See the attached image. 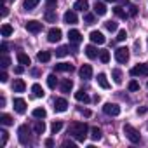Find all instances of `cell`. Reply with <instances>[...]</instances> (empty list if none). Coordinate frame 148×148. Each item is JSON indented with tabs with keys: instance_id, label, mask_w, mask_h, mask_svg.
I'll list each match as a JSON object with an SVG mask.
<instances>
[{
	"instance_id": "cell-1",
	"label": "cell",
	"mask_w": 148,
	"mask_h": 148,
	"mask_svg": "<svg viewBox=\"0 0 148 148\" xmlns=\"http://www.w3.org/2000/svg\"><path fill=\"white\" fill-rule=\"evenodd\" d=\"M87 132H89V127H87V124H86V122H73V124H71V127H70V134L75 138L77 141H80V143H84V141H86Z\"/></svg>"
},
{
	"instance_id": "cell-2",
	"label": "cell",
	"mask_w": 148,
	"mask_h": 148,
	"mask_svg": "<svg viewBox=\"0 0 148 148\" xmlns=\"http://www.w3.org/2000/svg\"><path fill=\"white\" fill-rule=\"evenodd\" d=\"M18 138H19V143H21L23 146H26V145H32V138H30V127H28L26 124L19 125V129H18Z\"/></svg>"
},
{
	"instance_id": "cell-3",
	"label": "cell",
	"mask_w": 148,
	"mask_h": 148,
	"mask_svg": "<svg viewBox=\"0 0 148 148\" xmlns=\"http://www.w3.org/2000/svg\"><path fill=\"white\" fill-rule=\"evenodd\" d=\"M124 134H125V138H127L131 143H139V139H141L139 132H138L131 124H125V125H124Z\"/></svg>"
},
{
	"instance_id": "cell-4",
	"label": "cell",
	"mask_w": 148,
	"mask_h": 148,
	"mask_svg": "<svg viewBox=\"0 0 148 148\" xmlns=\"http://www.w3.org/2000/svg\"><path fill=\"white\" fill-rule=\"evenodd\" d=\"M131 75L132 77H148V63H141V64H136L134 68H131Z\"/></svg>"
},
{
	"instance_id": "cell-5",
	"label": "cell",
	"mask_w": 148,
	"mask_h": 148,
	"mask_svg": "<svg viewBox=\"0 0 148 148\" xmlns=\"http://www.w3.org/2000/svg\"><path fill=\"white\" fill-rule=\"evenodd\" d=\"M115 59L119 63H127L129 61V49L127 47H119L115 51Z\"/></svg>"
},
{
	"instance_id": "cell-6",
	"label": "cell",
	"mask_w": 148,
	"mask_h": 148,
	"mask_svg": "<svg viewBox=\"0 0 148 148\" xmlns=\"http://www.w3.org/2000/svg\"><path fill=\"white\" fill-rule=\"evenodd\" d=\"M103 112H105L106 115H112V117H117V115L120 113V106H119L117 103H106V105L103 106Z\"/></svg>"
},
{
	"instance_id": "cell-7",
	"label": "cell",
	"mask_w": 148,
	"mask_h": 148,
	"mask_svg": "<svg viewBox=\"0 0 148 148\" xmlns=\"http://www.w3.org/2000/svg\"><path fill=\"white\" fill-rule=\"evenodd\" d=\"M26 30H28L30 33H38V32H42V23L37 21V19H30V21L26 23Z\"/></svg>"
},
{
	"instance_id": "cell-8",
	"label": "cell",
	"mask_w": 148,
	"mask_h": 148,
	"mask_svg": "<svg viewBox=\"0 0 148 148\" xmlns=\"http://www.w3.org/2000/svg\"><path fill=\"white\" fill-rule=\"evenodd\" d=\"M61 30L59 28H51L49 30V33H47V40L51 42V44H54V42H59L61 40Z\"/></svg>"
},
{
	"instance_id": "cell-9",
	"label": "cell",
	"mask_w": 148,
	"mask_h": 148,
	"mask_svg": "<svg viewBox=\"0 0 148 148\" xmlns=\"http://www.w3.org/2000/svg\"><path fill=\"white\" fill-rule=\"evenodd\" d=\"M89 38H91V42H92V44H98V45H101V44H105V42H106V38H105V35H103L101 32H91Z\"/></svg>"
},
{
	"instance_id": "cell-10",
	"label": "cell",
	"mask_w": 148,
	"mask_h": 148,
	"mask_svg": "<svg viewBox=\"0 0 148 148\" xmlns=\"http://www.w3.org/2000/svg\"><path fill=\"white\" fill-rule=\"evenodd\" d=\"M68 108V101L64 98H56L54 99V110L56 112H66Z\"/></svg>"
},
{
	"instance_id": "cell-11",
	"label": "cell",
	"mask_w": 148,
	"mask_h": 148,
	"mask_svg": "<svg viewBox=\"0 0 148 148\" xmlns=\"http://www.w3.org/2000/svg\"><path fill=\"white\" fill-rule=\"evenodd\" d=\"M63 19H64V23H68V25H75V23L79 21V18H77L75 11H66V12H64V16H63Z\"/></svg>"
},
{
	"instance_id": "cell-12",
	"label": "cell",
	"mask_w": 148,
	"mask_h": 148,
	"mask_svg": "<svg viewBox=\"0 0 148 148\" xmlns=\"http://www.w3.org/2000/svg\"><path fill=\"white\" fill-rule=\"evenodd\" d=\"M14 110H16L18 113H25V112H26V101H25L23 98H16V99H14Z\"/></svg>"
},
{
	"instance_id": "cell-13",
	"label": "cell",
	"mask_w": 148,
	"mask_h": 148,
	"mask_svg": "<svg viewBox=\"0 0 148 148\" xmlns=\"http://www.w3.org/2000/svg\"><path fill=\"white\" fill-rule=\"evenodd\" d=\"M80 77L84 80H89L92 77V68H91V64H82V68H80Z\"/></svg>"
},
{
	"instance_id": "cell-14",
	"label": "cell",
	"mask_w": 148,
	"mask_h": 148,
	"mask_svg": "<svg viewBox=\"0 0 148 148\" xmlns=\"http://www.w3.org/2000/svg\"><path fill=\"white\" fill-rule=\"evenodd\" d=\"M68 38H70L71 44H79V42L82 40V35H80L79 30H70V32H68Z\"/></svg>"
},
{
	"instance_id": "cell-15",
	"label": "cell",
	"mask_w": 148,
	"mask_h": 148,
	"mask_svg": "<svg viewBox=\"0 0 148 148\" xmlns=\"http://www.w3.org/2000/svg\"><path fill=\"white\" fill-rule=\"evenodd\" d=\"M73 9H75V11H80V12H86V11L89 9V2H87V0H77L75 5H73Z\"/></svg>"
},
{
	"instance_id": "cell-16",
	"label": "cell",
	"mask_w": 148,
	"mask_h": 148,
	"mask_svg": "<svg viewBox=\"0 0 148 148\" xmlns=\"http://www.w3.org/2000/svg\"><path fill=\"white\" fill-rule=\"evenodd\" d=\"M44 131H45V124H44V120H42V119L35 120V124H33V132H35V134H44Z\"/></svg>"
},
{
	"instance_id": "cell-17",
	"label": "cell",
	"mask_w": 148,
	"mask_h": 148,
	"mask_svg": "<svg viewBox=\"0 0 148 148\" xmlns=\"http://www.w3.org/2000/svg\"><path fill=\"white\" fill-rule=\"evenodd\" d=\"M25 89H26V84H25L21 79H16L14 84H12V91H14V92H23Z\"/></svg>"
},
{
	"instance_id": "cell-18",
	"label": "cell",
	"mask_w": 148,
	"mask_h": 148,
	"mask_svg": "<svg viewBox=\"0 0 148 148\" xmlns=\"http://www.w3.org/2000/svg\"><path fill=\"white\" fill-rule=\"evenodd\" d=\"M94 14L96 16H105L106 14V5L101 4V2H96L94 4Z\"/></svg>"
},
{
	"instance_id": "cell-19",
	"label": "cell",
	"mask_w": 148,
	"mask_h": 148,
	"mask_svg": "<svg viewBox=\"0 0 148 148\" xmlns=\"http://www.w3.org/2000/svg\"><path fill=\"white\" fill-rule=\"evenodd\" d=\"M71 89H73V82H71L70 79H64V80L61 82V92L68 94V92H70Z\"/></svg>"
},
{
	"instance_id": "cell-20",
	"label": "cell",
	"mask_w": 148,
	"mask_h": 148,
	"mask_svg": "<svg viewBox=\"0 0 148 148\" xmlns=\"http://www.w3.org/2000/svg\"><path fill=\"white\" fill-rule=\"evenodd\" d=\"M38 2H40V0H25V2H23V9L25 11H33L38 5Z\"/></svg>"
},
{
	"instance_id": "cell-21",
	"label": "cell",
	"mask_w": 148,
	"mask_h": 148,
	"mask_svg": "<svg viewBox=\"0 0 148 148\" xmlns=\"http://www.w3.org/2000/svg\"><path fill=\"white\" fill-rule=\"evenodd\" d=\"M86 56H87L89 59H96V58H98V49H96L94 45H87V47H86Z\"/></svg>"
},
{
	"instance_id": "cell-22",
	"label": "cell",
	"mask_w": 148,
	"mask_h": 148,
	"mask_svg": "<svg viewBox=\"0 0 148 148\" xmlns=\"http://www.w3.org/2000/svg\"><path fill=\"white\" fill-rule=\"evenodd\" d=\"M37 59H38L40 63H49V61H51V52H49V51H40V52L37 54Z\"/></svg>"
},
{
	"instance_id": "cell-23",
	"label": "cell",
	"mask_w": 148,
	"mask_h": 148,
	"mask_svg": "<svg viewBox=\"0 0 148 148\" xmlns=\"http://www.w3.org/2000/svg\"><path fill=\"white\" fill-rule=\"evenodd\" d=\"M54 70L56 71H73V64H70V63H59V64L54 66Z\"/></svg>"
},
{
	"instance_id": "cell-24",
	"label": "cell",
	"mask_w": 148,
	"mask_h": 148,
	"mask_svg": "<svg viewBox=\"0 0 148 148\" xmlns=\"http://www.w3.org/2000/svg\"><path fill=\"white\" fill-rule=\"evenodd\" d=\"M32 92H33L35 98H44V94H45L40 84H33V86H32Z\"/></svg>"
},
{
	"instance_id": "cell-25",
	"label": "cell",
	"mask_w": 148,
	"mask_h": 148,
	"mask_svg": "<svg viewBox=\"0 0 148 148\" xmlns=\"http://www.w3.org/2000/svg\"><path fill=\"white\" fill-rule=\"evenodd\" d=\"M75 99L80 101V103H89V101H91V98H89L87 92H84V91H77V92H75Z\"/></svg>"
},
{
	"instance_id": "cell-26",
	"label": "cell",
	"mask_w": 148,
	"mask_h": 148,
	"mask_svg": "<svg viewBox=\"0 0 148 148\" xmlns=\"http://www.w3.org/2000/svg\"><path fill=\"white\" fill-rule=\"evenodd\" d=\"M98 84H99V87H103V89H108V87H110V82L106 80V75H105V73H98Z\"/></svg>"
},
{
	"instance_id": "cell-27",
	"label": "cell",
	"mask_w": 148,
	"mask_h": 148,
	"mask_svg": "<svg viewBox=\"0 0 148 148\" xmlns=\"http://www.w3.org/2000/svg\"><path fill=\"white\" fill-rule=\"evenodd\" d=\"M0 124H2V125H12V124H14V120H12V117H11V115L2 113V115H0Z\"/></svg>"
},
{
	"instance_id": "cell-28",
	"label": "cell",
	"mask_w": 148,
	"mask_h": 148,
	"mask_svg": "<svg viewBox=\"0 0 148 148\" xmlns=\"http://www.w3.org/2000/svg\"><path fill=\"white\" fill-rule=\"evenodd\" d=\"M12 32H14V30H12V26H11V25H7V23H5V25H2V28H0V33H2V37H11V35H12Z\"/></svg>"
},
{
	"instance_id": "cell-29",
	"label": "cell",
	"mask_w": 148,
	"mask_h": 148,
	"mask_svg": "<svg viewBox=\"0 0 148 148\" xmlns=\"http://www.w3.org/2000/svg\"><path fill=\"white\" fill-rule=\"evenodd\" d=\"M18 61L21 63V64H25V66H28L32 61H30V58H28V54H25V52H18Z\"/></svg>"
},
{
	"instance_id": "cell-30",
	"label": "cell",
	"mask_w": 148,
	"mask_h": 148,
	"mask_svg": "<svg viewBox=\"0 0 148 148\" xmlns=\"http://www.w3.org/2000/svg\"><path fill=\"white\" fill-rule=\"evenodd\" d=\"M101 136H103V132H101L99 127H92V129H91V138H92L94 141H99Z\"/></svg>"
},
{
	"instance_id": "cell-31",
	"label": "cell",
	"mask_w": 148,
	"mask_h": 148,
	"mask_svg": "<svg viewBox=\"0 0 148 148\" xmlns=\"http://www.w3.org/2000/svg\"><path fill=\"white\" fill-rule=\"evenodd\" d=\"M112 77H113V82H115V84H122V71H120V70L115 68V70L112 71Z\"/></svg>"
},
{
	"instance_id": "cell-32",
	"label": "cell",
	"mask_w": 148,
	"mask_h": 148,
	"mask_svg": "<svg viewBox=\"0 0 148 148\" xmlns=\"http://www.w3.org/2000/svg\"><path fill=\"white\" fill-rule=\"evenodd\" d=\"M32 115H33L35 119H45V117H47V112H45L44 108H35Z\"/></svg>"
},
{
	"instance_id": "cell-33",
	"label": "cell",
	"mask_w": 148,
	"mask_h": 148,
	"mask_svg": "<svg viewBox=\"0 0 148 148\" xmlns=\"http://www.w3.org/2000/svg\"><path fill=\"white\" fill-rule=\"evenodd\" d=\"M47 86H49L51 89H56V86H58V79H56L54 73H51V75L47 77Z\"/></svg>"
},
{
	"instance_id": "cell-34",
	"label": "cell",
	"mask_w": 148,
	"mask_h": 148,
	"mask_svg": "<svg viewBox=\"0 0 148 148\" xmlns=\"http://www.w3.org/2000/svg\"><path fill=\"white\" fill-rule=\"evenodd\" d=\"M68 52H70V47H66V45H61V47L56 49V56H58V58H63V56H66Z\"/></svg>"
},
{
	"instance_id": "cell-35",
	"label": "cell",
	"mask_w": 148,
	"mask_h": 148,
	"mask_svg": "<svg viewBox=\"0 0 148 148\" xmlns=\"http://www.w3.org/2000/svg\"><path fill=\"white\" fill-rule=\"evenodd\" d=\"M61 129H63V122H61V120H56V122H52V125H51V131H52V134L59 132Z\"/></svg>"
},
{
	"instance_id": "cell-36",
	"label": "cell",
	"mask_w": 148,
	"mask_h": 148,
	"mask_svg": "<svg viewBox=\"0 0 148 148\" xmlns=\"http://www.w3.org/2000/svg\"><path fill=\"white\" fill-rule=\"evenodd\" d=\"M113 12H115V16H119V18H122V19H125V18H127V12H125L122 7H115V9H113Z\"/></svg>"
},
{
	"instance_id": "cell-37",
	"label": "cell",
	"mask_w": 148,
	"mask_h": 148,
	"mask_svg": "<svg viewBox=\"0 0 148 148\" xmlns=\"http://www.w3.org/2000/svg\"><path fill=\"white\" fill-rule=\"evenodd\" d=\"M105 26H106V30H108V32H117V28H119V25H117L115 21H106V23H105Z\"/></svg>"
},
{
	"instance_id": "cell-38",
	"label": "cell",
	"mask_w": 148,
	"mask_h": 148,
	"mask_svg": "<svg viewBox=\"0 0 148 148\" xmlns=\"http://www.w3.org/2000/svg\"><path fill=\"white\" fill-rule=\"evenodd\" d=\"M9 64H11V58H9V56H5V54H4V56H2V58H0V66H2V68H7V66H9Z\"/></svg>"
},
{
	"instance_id": "cell-39",
	"label": "cell",
	"mask_w": 148,
	"mask_h": 148,
	"mask_svg": "<svg viewBox=\"0 0 148 148\" xmlns=\"http://www.w3.org/2000/svg\"><path fill=\"white\" fill-rule=\"evenodd\" d=\"M99 59H101V63H108L110 61V52L108 51H101L99 52Z\"/></svg>"
},
{
	"instance_id": "cell-40",
	"label": "cell",
	"mask_w": 148,
	"mask_h": 148,
	"mask_svg": "<svg viewBox=\"0 0 148 148\" xmlns=\"http://www.w3.org/2000/svg\"><path fill=\"white\" fill-rule=\"evenodd\" d=\"M45 19H47L49 23H54V21H56V14H54L51 9H47V12H45Z\"/></svg>"
},
{
	"instance_id": "cell-41",
	"label": "cell",
	"mask_w": 148,
	"mask_h": 148,
	"mask_svg": "<svg viewBox=\"0 0 148 148\" xmlns=\"http://www.w3.org/2000/svg\"><path fill=\"white\" fill-rule=\"evenodd\" d=\"M84 21H86V25H94L96 23V18H94V14H86L84 16Z\"/></svg>"
},
{
	"instance_id": "cell-42",
	"label": "cell",
	"mask_w": 148,
	"mask_h": 148,
	"mask_svg": "<svg viewBox=\"0 0 148 148\" xmlns=\"http://www.w3.org/2000/svg\"><path fill=\"white\" fill-rule=\"evenodd\" d=\"M129 91H132V92H134V91H139V84H138L136 80H131V82H129Z\"/></svg>"
},
{
	"instance_id": "cell-43",
	"label": "cell",
	"mask_w": 148,
	"mask_h": 148,
	"mask_svg": "<svg viewBox=\"0 0 148 148\" xmlns=\"http://www.w3.org/2000/svg\"><path fill=\"white\" fill-rule=\"evenodd\" d=\"M125 38H127V32H125V30H120L119 35H117V40L122 42V40H125Z\"/></svg>"
},
{
	"instance_id": "cell-44",
	"label": "cell",
	"mask_w": 148,
	"mask_h": 148,
	"mask_svg": "<svg viewBox=\"0 0 148 148\" xmlns=\"http://www.w3.org/2000/svg\"><path fill=\"white\" fill-rule=\"evenodd\" d=\"M0 134H2V146H5V143H7V138H9V132L7 131H0Z\"/></svg>"
},
{
	"instance_id": "cell-45",
	"label": "cell",
	"mask_w": 148,
	"mask_h": 148,
	"mask_svg": "<svg viewBox=\"0 0 148 148\" xmlns=\"http://www.w3.org/2000/svg\"><path fill=\"white\" fill-rule=\"evenodd\" d=\"M47 9H51V11L56 9V0H47Z\"/></svg>"
},
{
	"instance_id": "cell-46",
	"label": "cell",
	"mask_w": 148,
	"mask_h": 148,
	"mask_svg": "<svg viewBox=\"0 0 148 148\" xmlns=\"http://www.w3.org/2000/svg\"><path fill=\"white\" fill-rule=\"evenodd\" d=\"M23 71H25V64H21V66H16V68H14V73H16V75H21Z\"/></svg>"
},
{
	"instance_id": "cell-47",
	"label": "cell",
	"mask_w": 148,
	"mask_h": 148,
	"mask_svg": "<svg viewBox=\"0 0 148 148\" xmlns=\"http://www.w3.org/2000/svg\"><path fill=\"white\" fill-rule=\"evenodd\" d=\"M138 14V7L136 5H131L129 7V16H136Z\"/></svg>"
},
{
	"instance_id": "cell-48",
	"label": "cell",
	"mask_w": 148,
	"mask_h": 148,
	"mask_svg": "<svg viewBox=\"0 0 148 148\" xmlns=\"http://www.w3.org/2000/svg\"><path fill=\"white\" fill-rule=\"evenodd\" d=\"M80 113L84 117H91V110H87V108H80Z\"/></svg>"
},
{
	"instance_id": "cell-49",
	"label": "cell",
	"mask_w": 148,
	"mask_h": 148,
	"mask_svg": "<svg viewBox=\"0 0 148 148\" xmlns=\"http://www.w3.org/2000/svg\"><path fill=\"white\" fill-rule=\"evenodd\" d=\"M9 79H7V73L5 71H2V73H0V82H7Z\"/></svg>"
},
{
	"instance_id": "cell-50",
	"label": "cell",
	"mask_w": 148,
	"mask_h": 148,
	"mask_svg": "<svg viewBox=\"0 0 148 148\" xmlns=\"http://www.w3.org/2000/svg\"><path fill=\"white\" fill-rule=\"evenodd\" d=\"M0 51H2V54H5V52H7V44H5V42L0 45Z\"/></svg>"
},
{
	"instance_id": "cell-51",
	"label": "cell",
	"mask_w": 148,
	"mask_h": 148,
	"mask_svg": "<svg viewBox=\"0 0 148 148\" xmlns=\"http://www.w3.org/2000/svg\"><path fill=\"white\" fill-rule=\"evenodd\" d=\"M63 146H70V148H73V146H75V143H71V141H64V143H63Z\"/></svg>"
},
{
	"instance_id": "cell-52",
	"label": "cell",
	"mask_w": 148,
	"mask_h": 148,
	"mask_svg": "<svg viewBox=\"0 0 148 148\" xmlns=\"http://www.w3.org/2000/svg\"><path fill=\"white\" fill-rule=\"evenodd\" d=\"M45 146H54V141L49 138V139H45Z\"/></svg>"
},
{
	"instance_id": "cell-53",
	"label": "cell",
	"mask_w": 148,
	"mask_h": 148,
	"mask_svg": "<svg viewBox=\"0 0 148 148\" xmlns=\"http://www.w3.org/2000/svg\"><path fill=\"white\" fill-rule=\"evenodd\" d=\"M9 14V11H7V7H2V18H5Z\"/></svg>"
},
{
	"instance_id": "cell-54",
	"label": "cell",
	"mask_w": 148,
	"mask_h": 148,
	"mask_svg": "<svg viewBox=\"0 0 148 148\" xmlns=\"http://www.w3.org/2000/svg\"><path fill=\"white\" fill-rule=\"evenodd\" d=\"M143 113H146V108H138V115H143Z\"/></svg>"
},
{
	"instance_id": "cell-55",
	"label": "cell",
	"mask_w": 148,
	"mask_h": 148,
	"mask_svg": "<svg viewBox=\"0 0 148 148\" xmlns=\"http://www.w3.org/2000/svg\"><path fill=\"white\" fill-rule=\"evenodd\" d=\"M0 106H5V98H4V96L0 98Z\"/></svg>"
},
{
	"instance_id": "cell-56",
	"label": "cell",
	"mask_w": 148,
	"mask_h": 148,
	"mask_svg": "<svg viewBox=\"0 0 148 148\" xmlns=\"http://www.w3.org/2000/svg\"><path fill=\"white\" fill-rule=\"evenodd\" d=\"M106 2H117V0H106Z\"/></svg>"
},
{
	"instance_id": "cell-57",
	"label": "cell",
	"mask_w": 148,
	"mask_h": 148,
	"mask_svg": "<svg viewBox=\"0 0 148 148\" xmlns=\"http://www.w3.org/2000/svg\"><path fill=\"white\" fill-rule=\"evenodd\" d=\"M146 86H148V84H146Z\"/></svg>"
}]
</instances>
